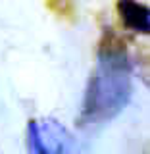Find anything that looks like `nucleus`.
<instances>
[{"label":"nucleus","mask_w":150,"mask_h":154,"mask_svg":"<svg viewBox=\"0 0 150 154\" xmlns=\"http://www.w3.org/2000/svg\"><path fill=\"white\" fill-rule=\"evenodd\" d=\"M133 94V67L125 46L114 35L100 45L98 62L85 89L81 104V127L93 129L114 119Z\"/></svg>","instance_id":"1"},{"label":"nucleus","mask_w":150,"mask_h":154,"mask_svg":"<svg viewBox=\"0 0 150 154\" xmlns=\"http://www.w3.org/2000/svg\"><path fill=\"white\" fill-rule=\"evenodd\" d=\"M29 154H79L71 133L54 118H38L27 123Z\"/></svg>","instance_id":"2"},{"label":"nucleus","mask_w":150,"mask_h":154,"mask_svg":"<svg viewBox=\"0 0 150 154\" xmlns=\"http://www.w3.org/2000/svg\"><path fill=\"white\" fill-rule=\"evenodd\" d=\"M118 14L127 29L141 33V35H148L150 12L144 4L137 2V0H118Z\"/></svg>","instance_id":"3"}]
</instances>
